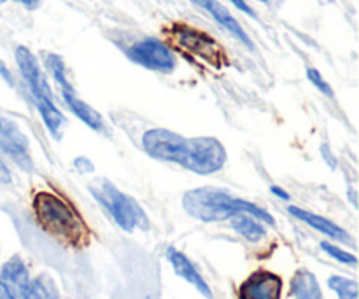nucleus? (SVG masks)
<instances>
[{"mask_svg": "<svg viewBox=\"0 0 359 299\" xmlns=\"http://www.w3.org/2000/svg\"><path fill=\"white\" fill-rule=\"evenodd\" d=\"M228 154L223 144L214 137H193L189 139L188 154L181 167L198 175H212L223 170Z\"/></svg>", "mask_w": 359, "mask_h": 299, "instance_id": "6", "label": "nucleus"}, {"mask_svg": "<svg viewBox=\"0 0 359 299\" xmlns=\"http://www.w3.org/2000/svg\"><path fill=\"white\" fill-rule=\"evenodd\" d=\"M6 2L21 4V6L27 7L28 11H35L39 6H41V0H0V4H6Z\"/></svg>", "mask_w": 359, "mask_h": 299, "instance_id": "25", "label": "nucleus"}, {"mask_svg": "<svg viewBox=\"0 0 359 299\" xmlns=\"http://www.w3.org/2000/svg\"><path fill=\"white\" fill-rule=\"evenodd\" d=\"M291 294L294 299H323L318 279L309 270H298L291 279Z\"/></svg>", "mask_w": 359, "mask_h": 299, "instance_id": "16", "label": "nucleus"}, {"mask_svg": "<svg viewBox=\"0 0 359 299\" xmlns=\"http://www.w3.org/2000/svg\"><path fill=\"white\" fill-rule=\"evenodd\" d=\"M0 280L13 291L14 296H20L23 293L25 287L30 282V277H28L27 266L21 261L18 256H14L13 259L6 263L2 266V273H0Z\"/></svg>", "mask_w": 359, "mask_h": 299, "instance_id": "14", "label": "nucleus"}, {"mask_svg": "<svg viewBox=\"0 0 359 299\" xmlns=\"http://www.w3.org/2000/svg\"><path fill=\"white\" fill-rule=\"evenodd\" d=\"M14 58H16L21 77H23L28 91H30L35 109H37L39 114H41L42 123L46 125L48 132L51 133V137L62 139L63 126H65L67 123L65 116H63L62 111L56 107L51 86H49L44 72L41 70L37 58H35L34 53L28 48H25V46H18L16 53H14Z\"/></svg>", "mask_w": 359, "mask_h": 299, "instance_id": "3", "label": "nucleus"}, {"mask_svg": "<svg viewBox=\"0 0 359 299\" xmlns=\"http://www.w3.org/2000/svg\"><path fill=\"white\" fill-rule=\"evenodd\" d=\"M321 156L325 158L326 165H328V167L332 168V170H337V168H339V163H337V158L333 156V153H332V151H330V147L326 146V144H323V146H321Z\"/></svg>", "mask_w": 359, "mask_h": 299, "instance_id": "23", "label": "nucleus"}, {"mask_svg": "<svg viewBox=\"0 0 359 299\" xmlns=\"http://www.w3.org/2000/svg\"><path fill=\"white\" fill-rule=\"evenodd\" d=\"M167 35L174 48H177L184 55L202 60L207 65L216 67V69H221L224 65L226 55H224L223 48L216 39H212L205 32L184 23H174L167 30Z\"/></svg>", "mask_w": 359, "mask_h": 299, "instance_id": "5", "label": "nucleus"}, {"mask_svg": "<svg viewBox=\"0 0 359 299\" xmlns=\"http://www.w3.org/2000/svg\"><path fill=\"white\" fill-rule=\"evenodd\" d=\"M48 67H49V70H51V76H53V79H55V83L60 86V90L72 86V84H70V81L67 79L65 63H63V60L60 58L58 55H53V53L51 55H48Z\"/></svg>", "mask_w": 359, "mask_h": 299, "instance_id": "19", "label": "nucleus"}, {"mask_svg": "<svg viewBox=\"0 0 359 299\" xmlns=\"http://www.w3.org/2000/svg\"><path fill=\"white\" fill-rule=\"evenodd\" d=\"M287 212H290L293 217H297V219L304 221L305 224H309L311 228H314V230L319 231V233H323V235H326L328 238H332V240L353 245V238H351V235L347 233L346 230H342L340 226H337L335 223H332L330 219H326V217L309 212V210L300 209V207H287Z\"/></svg>", "mask_w": 359, "mask_h": 299, "instance_id": "12", "label": "nucleus"}, {"mask_svg": "<svg viewBox=\"0 0 359 299\" xmlns=\"http://www.w3.org/2000/svg\"><path fill=\"white\" fill-rule=\"evenodd\" d=\"M88 191H90L91 196L104 207L105 212L112 217V221H114L123 231L132 233L137 228H142V230H147V228H149V221H147V216L142 210V207H140L132 196L119 191V189L116 188L111 181H107V179H95V181L90 182V186H88Z\"/></svg>", "mask_w": 359, "mask_h": 299, "instance_id": "4", "label": "nucleus"}, {"mask_svg": "<svg viewBox=\"0 0 359 299\" xmlns=\"http://www.w3.org/2000/svg\"><path fill=\"white\" fill-rule=\"evenodd\" d=\"M230 2L233 4V6L237 7L238 11H242V13H244V14H248V16H251V18H258V16H256L255 9H252V7L249 6V4L245 2V0H230Z\"/></svg>", "mask_w": 359, "mask_h": 299, "instance_id": "24", "label": "nucleus"}, {"mask_svg": "<svg viewBox=\"0 0 359 299\" xmlns=\"http://www.w3.org/2000/svg\"><path fill=\"white\" fill-rule=\"evenodd\" d=\"M270 193H272V195H276L277 198L284 200V202H290V200H291L290 193L284 191V189L279 188V186H270Z\"/></svg>", "mask_w": 359, "mask_h": 299, "instance_id": "27", "label": "nucleus"}, {"mask_svg": "<svg viewBox=\"0 0 359 299\" xmlns=\"http://www.w3.org/2000/svg\"><path fill=\"white\" fill-rule=\"evenodd\" d=\"M167 259L170 261L172 268H174V272L177 273L181 279H184L186 282L191 284L193 287H195L196 291H198L200 294H202L203 298L207 299H212V291H210L209 284L203 280V277L200 275L198 270L195 268V265H193L191 261H189L188 258H186L184 254H182L181 251H177V249L170 247L167 251Z\"/></svg>", "mask_w": 359, "mask_h": 299, "instance_id": "11", "label": "nucleus"}, {"mask_svg": "<svg viewBox=\"0 0 359 299\" xmlns=\"http://www.w3.org/2000/svg\"><path fill=\"white\" fill-rule=\"evenodd\" d=\"M60 91H62V97H63V102H65V105L77 119H81L88 128L95 130V132H105V121L100 116V112L95 111L93 107H90L84 100H81V98L76 95L74 86L63 88V90Z\"/></svg>", "mask_w": 359, "mask_h": 299, "instance_id": "13", "label": "nucleus"}, {"mask_svg": "<svg viewBox=\"0 0 359 299\" xmlns=\"http://www.w3.org/2000/svg\"><path fill=\"white\" fill-rule=\"evenodd\" d=\"M349 200H351V203H353V205H354V207H356V205H358V200H356V191H354V189H353V188H351V189H349Z\"/></svg>", "mask_w": 359, "mask_h": 299, "instance_id": "30", "label": "nucleus"}, {"mask_svg": "<svg viewBox=\"0 0 359 299\" xmlns=\"http://www.w3.org/2000/svg\"><path fill=\"white\" fill-rule=\"evenodd\" d=\"M228 221H230V226L233 228L242 238L251 242V244H258V242H262L263 238H265L266 231L263 223L256 219V217L249 216V214L238 212L235 214V216H231Z\"/></svg>", "mask_w": 359, "mask_h": 299, "instance_id": "15", "label": "nucleus"}, {"mask_svg": "<svg viewBox=\"0 0 359 299\" xmlns=\"http://www.w3.org/2000/svg\"><path fill=\"white\" fill-rule=\"evenodd\" d=\"M0 299H16V296L13 294V291H11L2 280H0Z\"/></svg>", "mask_w": 359, "mask_h": 299, "instance_id": "29", "label": "nucleus"}, {"mask_svg": "<svg viewBox=\"0 0 359 299\" xmlns=\"http://www.w3.org/2000/svg\"><path fill=\"white\" fill-rule=\"evenodd\" d=\"M191 2L195 4V6L202 7L203 11H207V13H209L210 16H212L214 20H216L217 23L224 28V30L230 32V34L233 35L235 39H238V41L245 46V48L255 49V44H252V41L249 39V35L245 34V30L242 28V25L235 20L233 14H231L230 11L223 6V4H219L217 0H191Z\"/></svg>", "mask_w": 359, "mask_h": 299, "instance_id": "10", "label": "nucleus"}, {"mask_svg": "<svg viewBox=\"0 0 359 299\" xmlns=\"http://www.w3.org/2000/svg\"><path fill=\"white\" fill-rule=\"evenodd\" d=\"M259 2L266 4V6H273V4H276V0H259Z\"/></svg>", "mask_w": 359, "mask_h": 299, "instance_id": "31", "label": "nucleus"}, {"mask_svg": "<svg viewBox=\"0 0 359 299\" xmlns=\"http://www.w3.org/2000/svg\"><path fill=\"white\" fill-rule=\"evenodd\" d=\"M182 207L186 214L202 223H223L238 212H245L256 217L263 224L276 226V219L262 207L248 202V200L231 196L224 189L217 188H196L189 189L182 196Z\"/></svg>", "mask_w": 359, "mask_h": 299, "instance_id": "2", "label": "nucleus"}, {"mask_svg": "<svg viewBox=\"0 0 359 299\" xmlns=\"http://www.w3.org/2000/svg\"><path fill=\"white\" fill-rule=\"evenodd\" d=\"M0 77H2V79L6 81V83L9 84L11 88H14V79H13V74L9 72V69H7V65H6V63L2 62V60H0Z\"/></svg>", "mask_w": 359, "mask_h": 299, "instance_id": "26", "label": "nucleus"}, {"mask_svg": "<svg viewBox=\"0 0 359 299\" xmlns=\"http://www.w3.org/2000/svg\"><path fill=\"white\" fill-rule=\"evenodd\" d=\"M0 153L7 154L23 170H32L34 161L30 156V142L14 121L0 116Z\"/></svg>", "mask_w": 359, "mask_h": 299, "instance_id": "8", "label": "nucleus"}, {"mask_svg": "<svg viewBox=\"0 0 359 299\" xmlns=\"http://www.w3.org/2000/svg\"><path fill=\"white\" fill-rule=\"evenodd\" d=\"M20 299H58L55 286H53L51 280L44 279H35L28 282V286L25 287L23 293L18 296Z\"/></svg>", "mask_w": 359, "mask_h": 299, "instance_id": "17", "label": "nucleus"}, {"mask_svg": "<svg viewBox=\"0 0 359 299\" xmlns=\"http://www.w3.org/2000/svg\"><path fill=\"white\" fill-rule=\"evenodd\" d=\"M328 287L339 299H358V282L346 277L333 275L328 279Z\"/></svg>", "mask_w": 359, "mask_h": 299, "instance_id": "18", "label": "nucleus"}, {"mask_svg": "<svg viewBox=\"0 0 359 299\" xmlns=\"http://www.w3.org/2000/svg\"><path fill=\"white\" fill-rule=\"evenodd\" d=\"M9 182H11L9 168H7L6 163L0 160V184H9Z\"/></svg>", "mask_w": 359, "mask_h": 299, "instance_id": "28", "label": "nucleus"}, {"mask_svg": "<svg viewBox=\"0 0 359 299\" xmlns=\"http://www.w3.org/2000/svg\"><path fill=\"white\" fill-rule=\"evenodd\" d=\"M283 279L269 270H256L238 287V299H280Z\"/></svg>", "mask_w": 359, "mask_h": 299, "instance_id": "9", "label": "nucleus"}, {"mask_svg": "<svg viewBox=\"0 0 359 299\" xmlns=\"http://www.w3.org/2000/svg\"><path fill=\"white\" fill-rule=\"evenodd\" d=\"M32 210L41 230L62 245L72 249L90 245L91 230L79 210L67 198L53 191H37L32 198Z\"/></svg>", "mask_w": 359, "mask_h": 299, "instance_id": "1", "label": "nucleus"}, {"mask_svg": "<svg viewBox=\"0 0 359 299\" xmlns=\"http://www.w3.org/2000/svg\"><path fill=\"white\" fill-rule=\"evenodd\" d=\"M307 79L311 81V83L314 84V86L318 88L323 95H326V97H333L332 86H330L328 81L323 77V74L319 72L318 69H307Z\"/></svg>", "mask_w": 359, "mask_h": 299, "instance_id": "21", "label": "nucleus"}, {"mask_svg": "<svg viewBox=\"0 0 359 299\" xmlns=\"http://www.w3.org/2000/svg\"><path fill=\"white\" fill-rule=\"evenodd\" d=\"M126 56H128L130 62L137 63V65L144 67L147 70H154V72L170 74L177 67L174 53L170 51L167 44H163L158 39L147 37L135 42V44L126 49Z\"/></svg>", "mask_w": 359, "mask_h": 299, "instance_id": "7", "label": "nucleus"}, {"mask_svg": "<svg viewBox=\"0 0 359 299\" xmlns=\"http://www.w3.org/2000/svg\"><path fill=\"white\" fill-rule=\"evenodd\" d=\"M321 249L326 252V254L332 256L333 259H337L339 263H342V265H347V266H356L358 265L356 256L351 254V252H346L344 249L337 247V245L330 244V242H323Z\"/></svg>", "mask_w": 359, "mask_h": 299, "instance_id": "20", "label": "nucleus"}, {"mask_svg": "<svg viewBox=\"0 0 359 299\" xmlns=\"http://www.w3.org/2000/svg\"><path fill=\"white\" fill-rule=\"evenodd\" d=\"M74 167H76L81 174H91V172L95 170L93 163H91V161L84 156L76 158V160H74Z\"/></svg>", "mask_w": 359, "mask_h": 299, "instance_id": "22", "label": "nucleus"}]
</instances>
